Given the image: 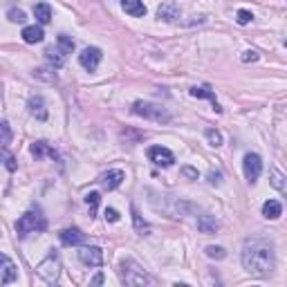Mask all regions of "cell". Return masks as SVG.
Here are the masks:
<instances>
[{
	"mask_svg": "<svg viewBox=\"0 0 287 287\" xmlns=\"http://www.w3.org/2000/svg\"><path fill=\"white\" fill-rule=\"evenodd\" d=\"M242 267L249 271L251 276L258 278H265L274 271L276 267V253H274V245H271L267 238H247L242 242Z\"/></svg>",
	"mask_w": 287,
	"mask_h": 287,
	"instance_id": "1",
	"label": "cell"
},
{
	"mask_svg": "<svg viewBox=\"0 0 287 287\" xmlns=\"http://www.w3.org/2000/svg\"><path fill=\"white\" fill-rule=\"evenodd\" d=\"M119 276H121V283L123 285H130V287H137V285H151L153 278L137 265L135 260H123L119 265Z\"/></svg>",
	"mask_w": 287,
	"mask_h": 287,
	"instance_id": "2",
	"label": "cell"
},
{
	"mask_svg": "<svg viewBox=\"0 0 287 287\" xmlns=\"http://www.w3.org/2000/svg\"><path fill=\"white\" fill-rule=\"evenodd\" d=\"M45 227H47V220L36 211L23 213L16 222V231L21 233V236H27V233H34V231H45Z\"/></svg>",
	"mask_w": 287,
	"mask_h": 287,
	"instance_id": "3",
	"label": "cell"
},
{
	"mask_svg": "<svg viewBox=\"0 0 287 287\" xmlns=\"http://www.w3.org/2000/svg\"><path fill=\"white\" fill-rule=\"evenodd\" d=\"M36 274L41 276L45 283H50V285L59 283V276H61V260H59V256H56L54 251L47 253L45 260L36 267Z\"/></svg>",
	"mask_w": 287,
	"mask_h": 287,
	"instance_id": "4",
	"label": "cell"
},
{
	"mask_svg": "<svg viewBox=\"0 0 287 287\" xmlns=\"http://www.w3.org/2000/svg\"><path fill=\"white\" fill-rule=\"evenodd\" d=\"M132 112L139 114V117L153 119V121H169L171 114L164 108L155 106V103H146V101H135L132 103Z\"/></svg>",
	"mask_w": 287,
	"mask_h": 287,
	"instance_id": "5",
	"label": "cell"
},
{
	"mask_svg": "<svg viewBox=\"0 0 287 287\" xmlns=\"http://www.w3.org/2000/svg\"><path fill=\"white\" fill-rule=\"evenodd\" d=\"M242 171H245V178L247 182H256L258 178H260L262 173V160L260 155H256V153H247L245 160H242Z\"/></svg>",
	"mask_w": 287,
	"mask_h": 287,
	"instance_id": "6",
	"label": "cell"
},
{
	"mask_svg": "<svg viewBox=\"0 0 287 287\" xmlns=\"http://www.w3.org/2000/svg\"><path fill=\"white\" fill-rule=\"evenodd\" d=\"M148 160H151L155 166L169 169V166H173L175 155L169 151V148H164V146H151V148H148Z\"/></svg>",
	"mask_w": 287,
	"mask_h": 287,
	"instance_id": "7",
	"label": "cell"
},
{
	"mask_svg": "<svg viewBox=\"0 0 287 287\" xmlns=\"http://www.w3.org/2000/svg\"><path fill=\"white\" fill-rule=\"evenodd\" d=\"M79 260L88 267H101L103 265V251L99 247L90 245V247H81L79 249Z\"/></svg>",
	"mask_w": 287,
	"mask_h": 287,
	"instance_id": "8",
	"label": "cell"
},
{
	"mask_svg": "<svg viewBox=\"0 0 287 287\" xmlns=\"http://www.w3.org/2000/svg\"><path fill=\"white\" fill-rule=\"evenodd\" d=\"M101 50H99V47H85L83 52H81L79 54V63L83 65L85 70H97L99 68V63H101Z\"/></svg>",
	"mask_w": 287,
	"mask_h": 287,
	"instance_id": "9",
	"label": "cell"
},
{
	"mask_svg": "<svg viewBox=\"0 0 287 287\" xmlns=\"http://www.w3.org/2000/svg\"><path fill=\"white\" fill-rule=\"evenodd\" d=\"M180 14H182L180 5H178V3H173V0H169V3H162L160 7H157V18H160V21H164V23H173V21H178Z\"/></svg>",
	"mask_w": 287,
	"mask_h": 287,
	"instance_id": "10",
	"label": "cell"
},
{
	"mask_svg": "<svg viewBox=\"0 0 287 287\" xmlns=\"http://www.w3.org/2000/svg\"><path fill=\"white\" fill-rule=\"evenodd\" d=\"M59 238H61V245L76 247V245H81V242L85 240V233L81 231V229H76V227H68V229H63V231L59 233Z\"/></svg>",
	"mask_w": 287,
	"mask_h": 287,
	"instance_id": "11",
	"label": "cell"
},
{
	"mask_svg": "<svg viewBox=\"0 0 287 287\" xmlns=\"http://www.w3.org/2000/svg\"><path fill=\"white\" fill-rule=\"evenodd\" d=\"M126 180V175H123V171H119V169H112V171H108V173H103L101 178H99V184L103 186V189H108V191H112V189H117L121 182Z\"/></svg>",
	"mask_w": 287,
	"mask_h": 287,
	"instance_id": "12",
	"label": "cell"
},
{
	"mask_svg": "<svg viewBox=\"0 0 287 287\" xmlns=\"http://www.w3.org/2000/svg\"><path fill=\"white\" fill-rule=\"evenodd\" d=\"M65 52L61 50V47H47L45 50V59H47V63L52 65L54 70H59V68H63L65 65Z\"/></svg>",
	"mask_w": 287,
	"mask_h": 287,
	"instance_id": "13",
	"label": "cell"
},
{
	"mask_svg": "<svg viewBox=\"0 0 287 287\" xmlns=\"http://www.w3.org/2000/svg\"><path fill=\"white\" fill-rule=\"evenodd\" d=\"M121 9L128 16H135V18L146 16V5L141 0H121Z\"/></svg>",
	"mask_w": 287,
	"mask_h": 287,
	"instance_id": "14",
	"label": "cell"
},
{
	"mask_svg": "<svg viewBox=\"0 0 287 287\" xmlns=\"http://www.w3.org/2000/svg\"><path fill=\"white\" fill-rule=\"evenodd\" d=\"M3 276H0V285H9V283H14L16 280V276H18V271H16V267H14V262L9 260L7 256H3Z\"/></svg>",
	"mask_w": 287,
	"mask_h": 287,
	"instance_id": "15",
	"label": "cell"
},
{
	"mask_svg": "<svg viewBox=\"0 0 287 287\" xmlns=\"http://www.w3.org/2000/svg\"><path fill=\"white\" fill-rule=\"evenodd\" d=\"M191 97H195V99H209V101H213V110L215 112H222V108L218 106V101H215V94H213V90H209L207 85H195V88H191Z\"/></svg>",
	"mask_w": 287,
	"mask_h": 287,
	"instance_id": "16",
	"label": "cell"
},
{
	"mask_svg": "<svg viewBox=\"0 0 287 287\" xmlns=\"http://www.w3.org/2000/svg\"><path fill=\"white\" fill-rule=\"evenodd\" d=\"M23 41L25 43H30V45H36V43H41L43 38H45V34H43V30L41 27H36V25H27V27H23Z\"/></svg>",
	"mask_w": 287,
	"mask_h": 287,
	"instance_id": "17",
	"label": "cell"
},
{
	"mask_svg": "<svg viewBox=\"0 0 287 287\" xmlns=\"http://www.w3.org/2000/svg\"><path fill=\"white\" fill-rule=\"evenodd\" d=\"M262 215H265L267 220H276L283 215V204L278 202V200H267L265 204H262Z\"/></svg>",
	"mask_w": 287,
	"mask_h": 287,
	"instance_id": "18",
	"label": "cell"
},
{
	"mask_svg": "<svg viewBox=\"0 0 287 287\" xmlns=\"http://www.w3.org/2000/svg\"><path fill=\"white\" fill-rule=\"evenodd\" d=\"M218 220H215V215H209V213H204V215H200L198 218V229L202 233H215L218 231Z\"/></svg>",
	"mask_w": 287,
	"mask_h": 287,
	"instance_id": "19",
	"label": "cell"
},
{
	"mask_svg": "<svg viewBox=\"0 0 287 287\" xmlns=\"http://www.w3.org/2000/svg\"><path fill=\"white\" fill-rule=\"evenodd\" d=\"M27 106H30L32 117H36L38 121H45V119H47V110H45V103H43L41 97H32Z\"/></svg>",
	"mask_w": 287,
	"mask_h": 287,
	"instance_id": "20",
	"label": "cell"
},
{
	"mask_svg": "<svg viewBox=\"0 0 287 287\" xmlns=\"http://www.w3.org/2000/svg\"><path fill=\"white\" fill-rule=\"evenodd\" d=\"M34 16H36V21L41 23V25H47V23L52 21V9H50V5H47V3L34 5Z\"/></svg>",
	"mask_w": 287,
	"mask_h": 287,
	"instance_id": "21",
	"label": "cell"
},
{
	"mask_svg": "<svg viewBox=\"0 0 287 287\" xmlns=\"http://www.w3.org/2000/svg\"><path fill=\"white\" fill-rule=\"evenodd\" d=\"M269 178H271V186H274L276 191H280V193L287 198V178H285V175L280 173L278 169H271Z\"/></svg>",
	"mask_w": 287,
	"mask_h": 287,
	"instance_id": "22",
	"label": "cell"
},
{
	"mask_svg": "<svg viewBox=\"0 0 287 287\" xmlns=\"http://www.w3.org/2000/svg\"><path fill=\"white\" fill-rule=\"evenodd\" d=\"M32 155H36V157L50 155L52 160H54V157H56V151H54V148H50V146H47L45 141H36L34 146H32Z\"/></svg>",
	"mask_w": 287,
	"mask_h": 287,
	"instance_id": "23",
	"label": "cell"
},
{
	"mask_svg": "<svg viewBox=\"0 0 287 287\" xmlns=\"http://www.w3.org/2000/svg\"><path fill=\"white\" fill-rule=\"evenodd\" d=\"M99 200H101V195H99L97 191H92V193L85 195V204H88V209H90V218H92V215L97 213V209H99Z\"/></svg>",
	"mask_w": 287,
	"mask_h": 287,
	"instance_id": "24",
	"label": "cell"
},
{
	"mask_svg": "<svg viewBox=\"0 0 287 287\" xmlns=\"http://www.w3.org/2000/svg\"><path fill=\"white\" fill-rule=\"evenodd\" d=\"M56 43H59V47L65 52V54H72V50H74V41H72L68 34H59Z\"/></svg>",
	"mask_w": 287,
	"mask_h": 287,
	"instance_id": "25",
	"label": "cell"
},
{
	"mask_svg": "<svg viewBox=\"0 0 287 287\" xmlns=\"http://www.w3.org/2000/svg\"><path fill=\"white\" fill-rule=\"evenodd\" d=\"M204 135H207V139H209V144H211V146H222V135H220L218 130H213V128H207V130H204Z\"/></svg>",
	"mask_w": 287,
	"mask_h": 287,
	"instance_id": "26",
	"label": "cell"
},
{
	"mask_svg": "<svg viewBox=\"0 0 287 287\" xmlns=\"http://www.w3.org/2000/svg\"><path fill=\"white\" fill-rule=\"evenodd\" d=\"M7 16H9V21H12V23H25L27 21L25 12H23V9H16V7H9Z\"/></svg>",
	"mask_w": 287,
	"mask_h": 287,
	"instance_id": "27",
	"label": "cell"
},
{
	"mask_svg": "<svg viewBox=\"0 0 287 287\" xmlns=\"http://www.w3.org/2000/svg\"><path fill=\"white\" fill-rule=\"evenodd\" d=\"M204 253H207L209 258H215V260H222V258L227 256V251H224L222 247H213V245H209L207 249H204Z\"/></svg>",
	"mask_w": 287,
	"mask_h": 287,
	"instance_id": "28",
	"label": "cell"
},
{
	"mask_svg": "<svg viewBox=\"0 0 287 287\" xmlns=\"http://www.w3.org/2000/svg\"><path fill=\"white\" fill-rule=\"evenodd\" d=\"M132 220H135V227H137V231H139L141 236H144V233H148V224L141 222V218H139V213H137L135 207H132Z\"/></svg>",
	"mask_w": 287,
	"mask_h": 287,
	"instance_id": "29",
	"label": "cell"
},
{
	"mask_svg": "<svg viewBox=\"0 0 287 287\" xmlns=\"http://www.w3.org/2000/svg\"><path fill=\"white\" fill-rule=\"evenodd\" d=\"M34 76H36V79H43V81H47V83H54V81H56V74H54V72H52V74H47V70H34Z\"/></svg>",
	"mask_w": 287,
	"mask_h": 287,
	"instance_id": "30",
	"label": "cell"
},
{
	"mask_svg": "<svg viewBox=\"0 0 287 287\" xmlns=\"http://www.w3.org/2000/svg\"><path fill=\"white\" fill-rule=\"evenodd\" d=\"M251 21H253L251 12H247V9H240V12H238V23H240V25H249Z\"/></svg>",
	"mask_w": 287,
	"mask_h": 287,
	"instance_id": "31",
	"label": "cell"
},
{
	"mask_svg": "<svg viewBox=\"0 0 287 287\" xmlns=\"http://www.w3.org/2000/svg\"><path fill=\"white\" fill-rule=\"evenodd\" d=\"M0 128H3V146L7 148V144L12 141V130H9V123L3 121V123H0Z\"/></svg>",
	"mask_w": 287,
	"mask_h": 287,
	"instance_id": "32",
	"label": "cell"
},
{
	"mask_svg": "<svg viewBox=\"0 0 287 287\" xmlns=\"http://www.w3.org/2000/svg\"><path fill=\"white\" fill-rule=\"evenodd\" d=\"M256 61H258V52L256 50L242 52V63H256Z\"/></svg>",
	"mask_w": 287,
	"mask_h": 287,
	"instance_id": "33",
	"label": "cell"
},
{
	"mask_svg": "<svg viewBox=\"0 0 287 287\" xmlns=\"http://www.w3.org/2000/svg\"><path fill=\"white\" fill-rule=\"evenodd\" d=\"M3 160H5V166H7V171H12V173H14V171H16V160H14V155H9V153L5 151V153H3Z\"/></svg>",
	"mask_w": 287,
	"mask_h": 287,
	"instance_id": "34",
	"label": "cell"
},
{
	"mask_svg": "<svg viewBox=\"0 0 287 287\" xmlns=\"http://www.w3.org/2000/svg\"><path fill=\"white\" fill-rule=\"evenodd\" d=\"M103 215H106L108 222H119V211L117 209H106V213Z\"/></svg>",
	"mask_w": 287,
	"mask_h": 287,
	"instance_id": "35",
	"label": "cell"
},
{
	"mask_svg": "<svg viewBox=\"0 0 287 287\" xmlns=\"http://www.w3.org/2000/svg\"><path fill=\"white\" fill-rule=\"evenodd\" d=\"M209 182H211V184H222V173H220V171H211V173H209Z\"/></svg>",
	"mask_w": 287,
	"mask_h": 287,
	"instance_id": "36",
	"label": "cell"
},
{
	"mask_svg": "<svg viewBox=\"0 0 287 287\" xmlns=\"http://www.w3.org/2000/svg\"><path fill=\"white\" fill-rule=\"evenodd\" d=\"M182 175H186V178H191V180H198V171L191 169V166H182Z\"/></svg>",
	"mask_w": 287,
	"mask_h": 287,
	"instance_id": "37",
	"label": "cell"
},
{
	"mask_svg": "<svg viewBox=\"0 0 287 287\" xmlns=\"http://www.w3.org/2000/svg\"><path fill=\"white\" fill-rule=\"evenodd\" d=\"M101 283H103V274H97L92 278V285H101Z\"/></svg>",
	"mask_w": 287,
	"mask_h": 287,
	"instance_id": "38",
	"label": "cell"
},
{
	"mask_svg": "<svg viewBox=\"0 0 287 287\" xmlns=\"http://www.w3.org/2000/svg\"><path fill=\"white\" fill-rule=\"evenodd\" d=\"M285 45H287V41H285Z\"/></svg>",
	"mask_w": 287,
	"mask_h": 287,
	"instance_id": "39",
	"label": "cell"
}]
</instances>
